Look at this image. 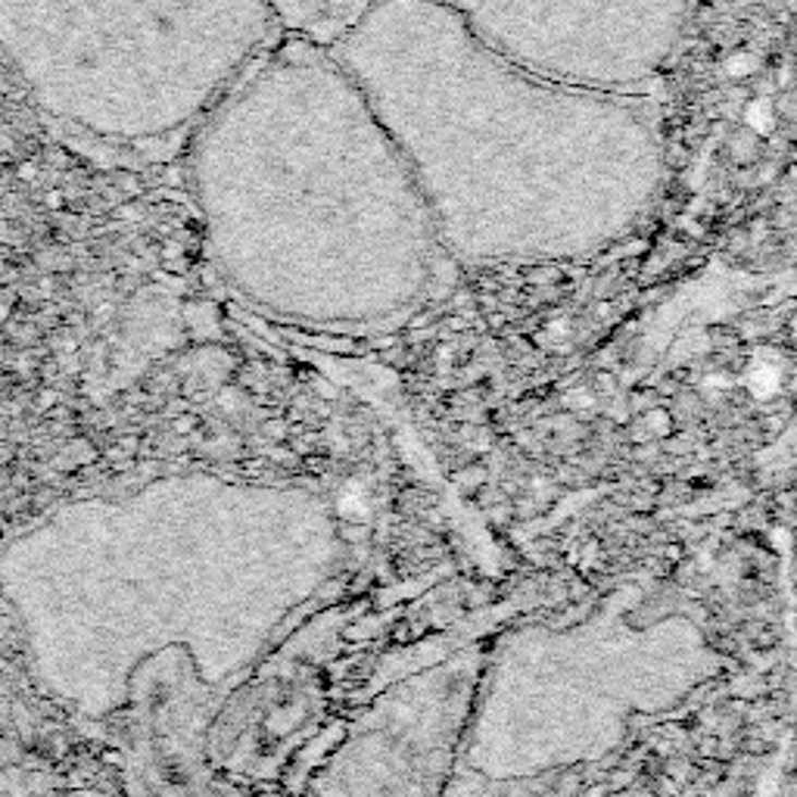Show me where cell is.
Here are the masks:
<instances>
[{"mask_svg": "<svg viewBox=\"0 0 797 797\" xmlns=\"http://www.w3.org/2000/svg\"><path fill=\"white\" fill-rule=\"evenodd\" d=\"M476 38L564 85L629 90L679 50L695 0H439Z\"/></svg>", "mask_w": 797, "mask_h": 797, "instance_id": "cell-2", "label": "cell"}, {"mask_svg": "<svg viewBox=\"0 0 797 797\" xmlns=\"http://www.w3.org/2000/svg\"><path fill=\"white\" fill-rule=\"evenodd\" d=\"M268 7L283 32L330 47L365 13L371 0H268Z\"/></svg>", "mask_w": 797, "mask_h": 797, "instance_id": "cell-3", "label": "cell"}, {"mask_svg": "<svg viewBox=\"0 0 797 797\" xmlns=\"http://www.w3.org/2000/svg\"><path fill=\"white\" fill-rule=\"evenodd\" d=\"M283 35L268 0H0L32 100L112 144H169Z\"/></svg>", "mask_w": 797, "mask_h": 797, "instance_id": "cell-1", "label": "cell"}]
</instances>
